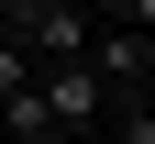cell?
Listing matches in <instances>:
<instances>
[{
  "label": "cell",
  "mask_w": 155,
  "mask_h": 144,
  "mask_svg": "<svg viewBox=\"0 0 155 144\" xmlns=\"http://www.w3.org/2000/svg\"><path fill=\"white\" fill-rule=\"evenodd\" d=\"M33 100H45L55 144H67V133H89V122L111 111V89H100V67H89V55H78V67H33Z\"/></svg>",
  "instance_id": "6da1fadb"
},
{
  "label": "cell",
  "mask_w": 155,
  "mask_h": 144,
  "mask_svg": "<svg viewBox=\"0 0 155 144\" xmlns=\"http://www.w3.org/2000/svg\"><path fill=\"white\" fill-rule=\"evenodd\" d=\"M0 144H55V122H45V100H33V78L0 100Z\"/></svg>",
  "instance_id": "7a4b0ae2"
},
{
  "label": "cell",
  "mask_w": 155,
  "mask_h": 144,
  "mask_svg": "<svg viewBox=\"0 0 155 144\" xmlns=\"http://www.w3.org/2000/svg\"><path fill=\"white\" fill-rule=\"evenodd\" d=\"M111 144H155V100H122V122H111Z\"/></svg>",
  "instance_id": "3957f363"
},
{
  "label": "cell",
  "mask_w": 155,
  "mask_h": 144,
  "mask_svg": "<svg viewBox=\"0 0 155 144\" xmlns=\"http://www.w3.org/2000/svg\"><path fill=\"white\" fill-rule=\"evenodd\" d=\"M22 78H33V55H22V45H11V33H0V100L22 89Z\"/></svg>",
  "instance_id": "277c9868"
},
{
  "label": "cell",
  "mask_w": 155,
  "mask_h": 144,
  "mask_svg": "<svg viewBox=\"0 0 155 144\" xmlns=\"http://www.w3.org/2000/svg\"><path fill=\"white\" fill-rule=\"evenodd\" d=\"M111 22H122V33H155V0H122Z\"/></svg>",
  "instance_id": "5b68a950"
}]
</instances>
